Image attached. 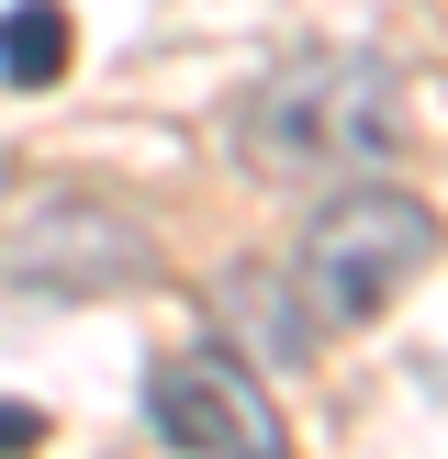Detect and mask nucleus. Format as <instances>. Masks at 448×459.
<instances>
[{
	"instance_id": "nucleus-3",
	"label": "nucleus",
	"mask_w": 448,
	"mask_h": 459,
	"mask_svg": "<svg viewBox=\"0 0 448 459\" xmlns=\"http://www.w3.org/2000/svg\"><path fill=\"white\" fill-rule=\"evenodd\" d=\"M146 426L168 448H191V459H291L280 403H269V381L246 370L236 348H179V359H157Z\"/></svg>"
},
{
	"instance_id": "nucleus-4",
	"label": "nucleus",
	"mask_w": 448,
	"mask_h": 459,
	"mask_svg": "<svg viewBox=\"0 0 448 459\" xmlns=\"http://www.w3.org/2000/svg\"><path fill=\"white\" fill-rule=\"evenodd\" d=\"M0 269H12L22 291H112V281H134L146 269V236H134L124 213H101L90 191H45V202H22V224L0 236Z\"/></svg>"
},
{
	"instance_id": "nucleus-6",
	"label": "nucleus",
	"mask_w": 448,
	"mask_h": 459,
	"mask_svg": "<svg viewBox=\"0 0 448 459\" xmlns=\"http://www.w3.org/2000/svg\"><path fill=\"white\" fill-rule=\"evenodd\" d=\"M22 448H45V415L34 403H0V459H22Z\"/></svg>"
},
{
	"instance_id": "nucleus-2",
	"label": "nucleus",
	"mask_w": 448,
	"mask_h": 459,
	"mask_svg": "<svg viewBox=\"0 0 448 459\" xmlns=\"http://www.w3.org/2000/svg\"><path fill=\"white\" fill-rule=\"evenodd\" d=\"M426 258H437V213H426L415 191H392V179H348V191L303 224V258H291L303 325H336V336H348V325H381L392 291L415 281Z\"/></svg>"
},
{
	"instance_id": "nucleus-5",
	"label": "nucleus",
	"mask_w": 448,
	"mask_h": 459,
	"mask_svg": "<svg viewBox=\"0 0 448 459\" xmlns=\"http://www.w3.org/2000/svg\"><path fill=\"white\" fill-rule=\"evenodd\" d=\"M67 56H79L67 0H12V12H0V79H12V90H56Z\"/></svg>"
},
{
	"instance_id": "nucleus-1",
	"label": "nucleus",
	"mask_w": 448,
	"mask_h": 459,
	"mask_svg": "<svg viewBox=\"0 0 448 459\" xmlns=\"http://www.w3.org/2000/svg\"><path fill=\"white\" fill-rule=\"evenodd\" d=\"M403 79L381 56H291L246 90L236 146L269 179H381L403 157Z\"/></svg>"
}]
</instances>
